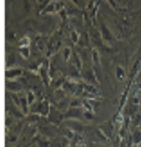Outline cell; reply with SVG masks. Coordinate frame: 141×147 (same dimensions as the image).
Instances as JSON below:
<instances>
[{"mask_svg":"<svg viewBox=\"0 0 141 147\" xmlns=\"http://www.w3.org/2000/svg\"><path fill=\"white\" fill-rule=\"evenodd\" d=\"M65 82H66V81H65V79L60 78V79H58L56 81L54 82V87H55V89H58V87L60 86V85H61V86H64V84H65Z\"/></svg>","mask_w":141,"mask_h":147,"instance_id":"obj_19","label":"cell"},{"mask_svg":"<svg viewBox=\"0 0 141 147\" xmlns=\"http://www.w3.org/2000/svg\"><path fill=\"white\" fill-rule=\"evenodd\" d=\"M84 117L86 120H94V115L90 111H84Z\"/></svg>","mask_w":141,"mask_h":147,"instance_id":"obj_22","label":"cell"},{"mask_svg":"<svg viewBox=\"0 0 141 147\" xmlns=\"http://www.w3.org/2000/svg\"><path fill=\"white\" fill-rule=\"evenodd\" d=\"M26 98H28L29 105H33V104H34V102H35V100H36L35 94L33 92V91H28V92H26Z\"/></svg>","mask_w":141,"mask_h":147,"instance_id":"obj_12","label":"cell"},{"mask_svg":"<svg viewBox=\"0 0 141 147\" xmlns=\"http://www.w3.org/2000/svg\"><path fill=\"white\" fill-rule=\"evenodd\" d=\"M71 57H73V61H74L73 66H75V67H76L77 70H81V69H83V64H81V59L79 57V55H77L76 53H74V51H73Z\"/></svg>","mask_w":141,"mask_h":147,"instance_id":"obj_8","label":"cell"},{"mask_svg":"<svg viewBox=\"0 0 141 147\" xmlns=\"http://www.w3.org/2000/svg\"><path fill=\"white\" fill-rule=\"evenodd\" d=\"M23 75V70L21 69H9L6 71V79L8 80H14V79H18Z\"/></svg>","mask_w":141,"mask_h":147,"instance_id":"obj_3","label":"cell"},{"mask_svg":"<svg viewBox=\"0 0 141 147\" xmlns=\"http://www.w3.org/2000/svg\"><path fill=\"white\" fill-rule=\"evenodd\" d=\"M62 53H64V60L69 61V56H70V55H73V51L70 50L69 47H65V49L62 50Z\"/></svg>","mask_w":141,"mask_h":147,"instance_id":"obj_18","label":"cell"},{"mask_svg":"<svg viewBox=\"0 0 141 147\" xmlns=\"http://www.w3.org/2000/svg\"><path fill=\"white\" fill-rule=\"evenodd\" d=\"M38 146L39 147H53L50 141H47V140H39L38 141Z\"/></svg>","mask_w":141,"mask_h":147,"instance_id":"obj_16","label":"cell"},{"mask_svg":"<svg viewBox=\"0 0 141 147\" xmlns=\"http://www.w3.org/2000/svg\"><path fill=\"white\" fill-rule=\"evenodd\" d=\"M132 140H134V142L135 143L141 142V131L140 130H137V131H135L132 134Z\"/></svg>","mask_w":141,"mask_h":147,"instance_id":"obj_15","label":"cell"},{"mask_svg":"<svg viewBox=\"0 0 141 147\" xmlns=\"http://www.w3.org/2000/svg\"><path fill=\"white\" fill-rule=\"evenodd\" d=\"M116 79L119 81H122L125 79V70L122 66H116Z\"/></svg>","mask_w":141,"mask_h":147,"instance_id":"obj_11","label":"cell"},{"mask_svg":"<svg viewBox=\"0 0 141 147\" xmlns=\"http://www.w3.org/2000/svg\"><path fill=\"white\" fill-rule=\"evenodd\" d=\"M84 111L81 109H70L68 112L64 115V119H74V120H80L84 117Z\"/></svg>","mask_w":141,"mask_h":147,"instance_id":"obj_1","label":"cell"},{"mask_svg":"<svg viewBox=\"0 0 141 147\" xmlns=\"http://www.w3.org/2000/svg\"><path fill=\"white\" fill-rule=\"evenodd\" d=\"M91 59H92V61H94L95 66H100V54H99V51L96 49H92V51H91Z\"/></svg>","mask_w":141,"mask_h":147,"instance_id":"obj_10","label":"cell"},{"mask_svg":"<svg viewBox=\"0 0 141 147\" xmlns=\"http://www.w3.org/2000/svg\"><path fill=\"white\" fill-rule=\"evenodd\" d=\"M80 106H83V101H80L79 98H75L70 102V107L73 109H80Z\"/></svg>","mask_w":141,"mask_h":147,"instance_id":"obj_14","label":"cell"},{"mask_svg":"<svg viewBox=\"0 0 141 147\" xmlns=\"http://www.w3.org/2000/svg\"><path fill=\"white\" fill-rule=\"evenodd\" d=\"M41 134H43V136H45V137H54V136L56 135V128L53 126H44L41 128Z\"/></svg>","mask_w":141,"mask_h":147,"instance_id":"obj_5","label":"cell"},{"mask_svg":"<svg viewBox=\"0 0 141 147\" xmlns=\"http://www.w3.org/2000/svg\"><path fill=\"white\" fill-rule=\"evenodd\" d=\"M55 95H56V100H61V98L62 97H64V90H56V91H55Z\"/></svg>","mask_w":141,"mask_h":147,"instance_id":"obj_21","label":"cell"},{"mask_svg":"<svg viewBox=\"0 0 141 147\" xmlns=\"http://www.w3.org/2000/svg\"><path fill=\"white\" fill-rule=\"evenodd\" d=\"M20 54L24 59H29V56H30V49L29 47H20Z\"/></svg>","mask_w":141,"mask_h":147,"instance_id":"obj_13","label":"cell"},{"mask_svg":"<svg viewBox=\"0 0 141 147\" xmlns=\"http://www.w3.org/2000/svg\"><path fill=\"white\" fill-rule=\"evenodd\" d=\"M20 47H29V45H30V40H29L28 36H25V38H23L20 40Z\"/></svg>","mask_w":141,"mask_h":147,"instance_id":"obj_17","label":"cell"},{"mask_svg":"<svg viewBox=\"0 0 141 147\" xmlns=\"http://www.w3.org/2000/svg\"><path fill=\"white\" fill-rule=\"evenodd\" d=\"M66 125L71 128L73 131H83L84 130V126L81 123H79L77 121H73V122H66Z\"/></svg>","mask_w":141,"mask_h":147,"instance_id":"obj_9","label":"cell"},{"mask_svg":"<svg viewBox=\"0 0 141 147\" xmlns=\"http://www.w3.org/2000/svg\"><path fill=\"white\" fill-rule=\"evenodd\" d=\"M79 39H80V35L77 34L75 30H73L71 31V40H73V42H79Z\"/></svg>","mask_w":141,"mask_h":147,"instance_id":"obj_20","label":"cell"},{"mask_svg":"<svg viewBox=\"0 0 141 147\" xmlns=\"http://www.w3.org/2000/svg\"><path fill=\"white\" fill-rule=\"evenodd\" d=\"M6 89H8V91L18 92V91H20L23 89V85L18 81H10V80H8V82H6Z\"/></svg>","mask_w":141,"mask_h":147,"instance_id":"obj_4","label":"cell"},{"mask_svg":"<svg viewBox=\"0 0 141 147\" xmlns=\"http://www.w3.org/2000/svg\"><path fill=\"white\" fill-rule=\"evenodd\" d=\"M16 140H18V135H9L8 137L9 142H16Z\"/></svg>","mask_w":141,"mask_h":147,"instance_id":"obj_23","label":"cell"},{"mask_svg":"<svg viewBox=\"0 0 141 147\" xmlns=\"http://www.w3.org/2000/svg\"><path fill=\"white\" fill-rule=\"evenodd\" d=\"M100 32H101V38L105 40V41H107V42H111L113 41V35H111V32H110V30L107 29V26L104 23H101L100 24Z\"/></svg>","mask_w":141,"mask_h":147,"instance_id":"obj_2","label":"cell"},{"mask_svg":"<svg viewBox=\"0 0 141 147\" xmlns=\"http://www.w3.org/2000/svg\"><path fill=\"white\" fill-rule=\"evenodd\" d=\"M20 107L23 110V113L24 115H28L29 113V102H28V98L20 95Z\"/></svg>","mask_w":141,"mask_h":147,"instance_id":"obj_6","label":"cell"},{"mask_svg":"<svg viewBox=\"0 0 141 147\" xmlns=\"http://www.w3.org/2000/svg\"><path fill=\"white\" fill-rule=\"evenodd\" d=\"M65 11L69 14V15H75V14L79 11V8H76L75 4H71V3H68L65 5Z\"/></svg>","mask_w":141,"mask_h":147,"instance_id":"obj_7","label":"cell"}]
</instances>
